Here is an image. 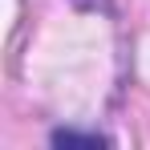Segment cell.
Wrapping results in <instances>:
<instances>
[{
    "label": "cell",
    "instance_id": "1",
    "mask_svg": "<svg viewBox=\"0 0 150 150\" xmlns=\"http://www.w3.org/2000/svg\"><path fill=\"white\" fill-rule=\"evenodd\" d=\"M53 142H57V146H105L101 134H73V130H57Z\"/></svg>",
    "mask_w": 150,
    "mask_h": 150
}]
</instances>
